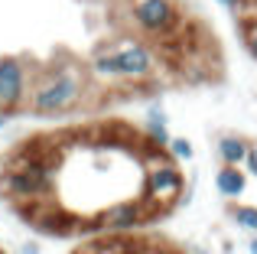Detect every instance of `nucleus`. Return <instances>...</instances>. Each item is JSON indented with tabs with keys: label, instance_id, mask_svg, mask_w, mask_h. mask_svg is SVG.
Wrapping results in <instances>:
<instances>
[{
	"label": "nucleus",
	"instance_id": "nucleus-5",
	"mask_svg": "<svg viewBox=\"0 0 257 254\" xmlns=\"http://www.w3.org/2000/svg\"><path fill=\"white\" fill-rule=\"evenodd\" d=\"M131 20L150 36H166L179 26V7L176 0H134Z\"/></svg>",
	"mask_w": 257,
	"mask_h": 254
},
{
	"label": "nucleus",
	"instance_id": "nucleus-6",
	"mask_svg": "<svg viewBox=\"0 0 257 254\" xmlns=\"http://www.w3.org/2000/svg\"><path fill=\"white\" fill-rule=\"evenodd\" d=\"M98 225L101 231H111V235H127V231H137L140 225L150 218V209H147L140 199H124V202H111L104 212H98Z\"/></svg>",
	"mask_w": 257,
	"mask_h": 254
},
{
	"label": "nucleus",
	"instance_id": "nucleus-16",
	"mask_svg": "<svg viewBox=\"0 0 257 254\" xmlns=\"http://www.w3.org/2000/svg\"><path fill=\"white\" fill-rule=\"evenodd\" d=\"M215 4H221V7H225V10H234V7H238L241 0H215Z\"/></svg>",
	"mask_w": 257,
	"mask_h": 254
},
{
	"label": "nucleus",
	"instance_id": "nucleus-10",
	"mask_svg": "<svg viewBox=\"0 0 257 254\" xmlns=\"http://www.w3.org/2000/svg\"><path fill=\"white\" fill-rule=\"evenodd\" d=\"M228 215H231V222L238 225V228L257 235V205H231V209H228Z\"/></svg>",
	"mask_w": 257,
	"mask_h": 254
},
{
	"label": "nucleus",
	"instance_id": "nucleus-8",
	"mask_svg": "<svg viewBox=\"0 0 257 254\" xmlns=\"http://www.w3.org/2000/svg\"><path fill=\"white\" fill-rule=\"evenodd\" d=\"M215 189L225 199H241L244 189H247V173L241 170V166H221V170L215 173Z\"/></svg>",
	"mask_w": 257,
	"mask_h": 254
},
{
	"label": "nucleus",
	"instance_id": "nucleus-2",
	"mask_svg": "<svg viewBox=\"0 0 257 254\" xmlns=\"http://www.w3.org/2000/svg\"><path fill=\"white\" fill-rule=\"evenodd\" d=\"M91 72L104 82V78H131V82H144L157 72V56L150 46L140 39H117L107 49H98L91 59Z\"/></svg>",
	"mask_w": 257,
	"mask_h": 254
},
{
	"label": "nucleus",
	"instance_id": "nucleus-3",
	"mask_svg": "<svg viewBox=\"0 0 257 254\" xmlns=\"http://www.w3.org/2000/svg\"><path fill=\"white\" fill-rule=\"evenodd\" d=\"M182 199H189L182 170L173 160L150 157L147 160V176H144V196H140V202L150 212H160V215H163L166 209H173Z\"/></svg>",
	"mask_w": 257,
	"mask_h": 254
},
{
	"label": "nucleus",
	"instance_id": "nucleus-7",
	"mask_svg": "<svg viewBox=\"0 0 257 254\" xmlns=\"http://www.w3.org/2000/svg\"><path fill=\"white\" fill-rule=\"evenodd\" d=\"M144 137L150 140L153 147H170L173 134H170V124H166V111L160 108V104H150L147 108V121H144Z\"/></svg>",
	"mask_w": 257,
	"mask_h": 254
},
{
	"label": "nucleus",
	"instance_id": "nucleus-15",
	"mask_svg": "<svg viewBox=\"0 0 257 254\" xmlns=\"http://www.w3.org/2000/svg\"><path fill=\"white\" fill-rule=\"evenodd\" d=\"M10 117H13V114H10V111H4V108H0V131H4V127H7V124H10Z\"/></svg>",
	"mask_w": 257,
	"mask_h": 254
},
{
	"label": "nucleus",
	"instance_id": "nucleus-12",
	"mask_svg": "<svg viewBox=\"0 0 257 254\" xmlns=\"http://www.w3.org/2000/svg\"><path fill=\"white\" fill-rule=\"evenodd\" d=\"M166 150H170V157H173V160H192V157H195V147L189 144L186 137H173Z\"/></svg>",
	"mask_w": 257,
	"mask_h": 254
},
{
	"label": "nucleus",
	"instance_id": "nucleus-17",
	"mask_svg": "<svg viewBox=\"0 0 257 254\" xmlns=\"http://www.w3.org/2000/svg\"><path fill=\"white\" fill-rule=\"evenodd\" d=\"M247 254H257V235L247 238Z\"/></svg>",
	"mask_w": 257,
	"mask_h": 254
},
{
	"label": "nucleus",
	"instance_id": "nucleus-13",
	"mask_svg": "<svg viewBox=\"0 0 257 254\" xmlns=\"http://www.w3.org/2000/svg\"><path fill=\"white\" fill-rule=\"evenodd\" d=\"M241 170H244L247 176H257V140L247 144V157H244V163H241Z\"/></svg>",
	"mask_w": 257,
	"mask_h": 254
},
{
	"label": "nucleus",
	"instance_id": "nucleus-4",
	"mask_svg": "<svg viewBox=\"0 0 257 254\" xmlns=\"http://www.w3.org/2000/svg\"><path fill=\"white\" fill-rule=\"evenodd\" d=\"M33 69L20 56H0V108L4 111H20L26 108L33 91Z\"/></svg>",
	"mask_w": 257,
	"mask_h": 254
},
{
	"label": "nucleus",
	"instance_id": "nucleus-11",
	"mask_svg": "<svg viewBox=\"0 0 257 254\" xmlns=\"http://www.w3.org/2000/svg\"><path fill=\"white\" fill-rule=\"evenodd\" d=\"M241 43H244V49L251 52V59H257V17L241 23Z\"/></svg>",
	"mask_w": 257,
	"mask_h": 254
},
{
	"label": "nucleus",
	"instance_id": "nucleus-1",
	"mask_svg": "<svg viewBox=\"0 0 257 254\" xmlns=\"http://www.w3.org/2000/svg\"><path fill=\"white\" fill-rule=\"evenodd\" d=\"M88 72L82 69L78 62L65 59V62L52 65L49 72L33 78V91H30V114L36 117H62V114H72L85 104L88 98Z\"/></svg>",
	"mask_w": 257,
	"mask_h": 254
},
{
	"label": "nucleus",
	"instance_id": "nucleus-18",
	"mask_svg": "<svg viewBox=\"0 0 257 254\" xmlns=\"http://www.w3.org/2000/svg\"><path fill=\"white\" fill-rule=\"evenodd\" d=\"M0 254H4V251H0Z\"/></svg>",
	"mask_w": 257,
	"mask_h": 254
},
{
	"label": "nucleus",
	"instance_id": "nucleus-9",
	"mask_svg": "<svg viewBox=\"0 0 257 254\" xmlns=\"http://www.w3.org/2000/svg\"><path fill=\"white\" fill-rule=\"evenodd\" d=\"M247 144H251V140H244L241 134H221L218 137V160H221V166H241L244 163Z\"/></svg>",
	"mask_w": 257,
	"mask_h": 254
},
{
	"label": "nucleus",
	"instance_id": "nucleus-14",
	"mask_svg": "<svg viewBox=\"0 0 257 254\" xmlns=\"http://www.w3.org/2000/svg\"><path fill=\"white\" fill-rule=\"evenodd\" d=\"M20 254H43V244H39L36 238H30V241L20 244Z\"/></svg>",
	"mask_w": 257,
	"mask_h": 254
}]
</instances>
